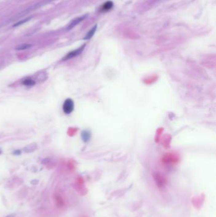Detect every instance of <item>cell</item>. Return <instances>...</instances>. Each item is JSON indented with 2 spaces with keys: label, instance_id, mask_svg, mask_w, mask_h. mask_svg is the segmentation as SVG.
<instances>
[{
  "label": "cell",
  "instance_id": "cell-5",
  "mask_svg": "<svg viewBox=\"0 0 216 217\" xmlns=\"http://www.w3.org/2000/svg\"><path fill=\"white\" fill-rule=\"evenodd\" d=\"M81 137L84 142H87L91 138V133L88 131H83L81 133Z\"/></svg>",
  "mask_w": 216,
  "mask_h": 217
},
{
  "label": "cell",
  "instance_id": "cell-3",
  "mask_svg": "<svg viewBox=\"0 0 216 217\" xmlns=\"http://www.w3.org/2000/svg\"><path fill=\"white\" fill-rule=\"evenodd\" d=\"M162 159H163V161L165 163H166L168 164H170V163L172 164V163H176V161L178 160V158L176 155H175L174 154L169 153L165 155Z\"/></svg>",
  "mask_w": 216,
  "mask_h": 217
},
{
  "label": "cell",
  "instance_id": "cell-11",
  "mask_svg": "<svg viewBox=\"0 0 216 217\" xmlns=\"http://www.w3.org/2000/svg\"><path fill=\"white\" fill-rule=\"evenodd\" d=\"M14 154H16L17 155H19V154H20V151H19V150L15 151L14 152Z\"/></svg>",
  "mask_w": 216,
  "mask_h": 217
},
{
  "label": "cell",
  "instance_id": "cell-7",
  "mask_svg": "<svg viewBox=\"0 0 216 217\" xmlns=\"http://www.w3.org/2000/svg\"><path fill=\"white\" fill-rule=\"evenodd\" d=\"M113 6V3L112 2H107L104 4L102 6V10L107 11V10H110Z\"/></svg>",
  "mask_w": 216,
  "mask_h": 217
},
{
  "label": "cell",
  "instance_id": "cell-8",
  "mask_svg": "<svg viewBox=\"0 0 216 217\" xmlns=\"http://www.w3.org/2000/svg\"><path fill=\"white\" fill-rule=\"evenodd\" d=\"M35 81L31 79H27L26 80H24L23 82H22V84L24 85H26V86H33L35 85Z\"/></svg>",
  "mask_w": 216,
  "mask_h": 217
},
{
  "label": "cell",
  "instance_id": "cell-10",
  "mask_svg": "<svg viewBox=\"0 0 216 217\" xmlns=\"http://www.w3.org/2000/svg\"><path fill=\"white\" fill-rule=\"evenodd\" d=\"M29 19H30V18H27V19H24V20H22V21H19L17 23H16L15 24H14V26H20V25H22L26 22H27Z\"/></svg>",
  "mask_w": 216,
  "mask_h": 217
},
{
  "label": "cell",
  "instance_id": "cell-9",
  "mask_svg": "<svg viewBox=\"0 0 216 217\" xmlns=\"http://www.w3.org/2000/svg\"><path fill=\"white\" fill-rule=\"evenodd\" d=\"M31 46H32V45H30V44H24V45H19L17 47H16V50H26V49L29 48Z\"/></svg>",
  "mask_w": 216,
  "mask_h": 217
},
{
  "label": "cell",
  "instance_id": "cell-6",
  "mask_svg": "<svg viewBox=\"0 0 216 217\" xmlns=\"http://www.w3.org/2000/svg\"><path fill=\"white\" fill-rule=\"evenodd\" d=\"M96 27H97V26L96 25L95 26H94L93 27H92L89 31L88 33V34L86 35V36L84 37V39H89L90 38H91L92 37V36L94 35L95 31H96Z\"/></svg>",
  "mask_w": 216,
  "mask_h": 217
},
{
  "label": "cell",
  "instance_id": "cell-4",
  "mask_svg": "<svg viewBox=\"0 0 216 217\" xmlns=\"http://www.w3.org/2000/svg\"><path fill=\"white\" fill-rule=\"evenodd\" d=\"M87 17V15H84V16H82L81 17H78L76 19H74L73 22H72L67 27V29L68 30H70L71 29H73V27H74L76 26H77L79 23H80L81 22L83 21V20H84L86 18V17Z\"/></svg>",
  "mask_w": 216,
  "mask_h": 217
},
{
  "label": "cell",
  "instance_id": "cell-2",
  "mask_svg": "<svg viewBox=\"0 0 216 217\" xmlns=\"http://www.w3.org/2000/svg\"><path fill=\"white\" fill-rule=\"evenodd\" d=\"M86 45H83L82 46H81L80 48H77V50H75L74 51H70V52H69L64 58H63V60H69L70 58H74L77 55H79V54H81V53H82V51H83L84 47H85Z\"/></svg>",
  "mask_w": 216,
  "mask_h": 217
},
{
  "label": "cell",
  "instance_id": "cell-1",
  "mask_svg": "<svg viewBox=\"0 0 216 217\" xmlns=\"http://www.w3.org/2000/svg\"><path fill=\"white\" fill-rule=\"evenodd\" d=\"M74 104L73 100L68 98L64 102L63 105V111L67 115H69L73 112L74 111Z\"/></svg>",
  "mask_w": 216,
  "mask_h": 217
}]
</instances>
